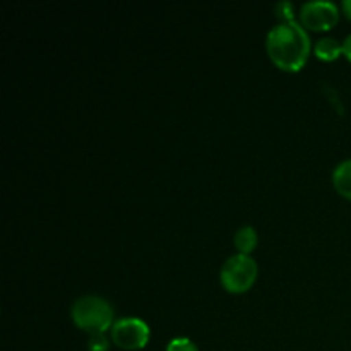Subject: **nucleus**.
I'll list each match as a JSON object with an SVG mask.
<instances>
[{
	"mask_svg": "<svg viewBox=\"0 0 351 351\" xmlns=\"http://www.w3.org/2000/svg\"><path fill=\"white\" fill-rule=\"evenodd\" d=\"M266 51L280 71L295 74L307 65L314 47L308 31L298 21H291L271 27L266 36Z\"/></svg>",
	"mask_w": 351,
	"mask_h": 351,
	"instance_id": "nucleus-1",
	"label": "nucleus"
},
{
	"mask_svg": "<svg viewBox=\"0 0 351 351\" xmlns=\"http://www.w3.org/2000/svg\"><path fill=\"white\" fill-rule=\"evenodd\" d=\"M71 319L89 336L106 335L115 324V311L106 298L99 295H84L72 304Z\"/></svg>",
	"mask_w": 351,
	"mask_h": 351,
	"instance_id": "nucleus-2",
	"label": "nucleus"
},
{
	"mask_svg": "<svg viewBox=\"0 0 351 351\" xmlns=\"http://www.w3.org/2000/svg\"><path fill=\"white\" fill-rule=\"evenodd\" d=\"M257 278H259V266L256 259L243 254L230 256L219 269V283L232 295H243L252 290Z\"/></svg>",
	"mask_w": 351,
	"mask_h": 351,
	"instance_id": "nucleus-3",
	"label": "nucleus"
},
{
	"mask_svg": "<svg viewBox=\"0 0 351 351\" xmlns=\"http://www.w3.org/2000/svg\"><path fill=\"white\" fill-rule=\"evenodd\" d=\"M113 345L125 351H139L146 348L151 339V328L139 317L117 319L110 331Z\"/></svg>",
	"mask_w": 351,
	"mask_h": 351,
	"instance_id": "nucleus-4",
	"label": "nucleus"
},
{
	"mask_svg": "<svg viewBox=\"0 0 351 351\" xmlns=\"http://www.w3.org/2000/svg\"><path fill=\"white\" fill-rule=\"evenodd\" d=\"M298 23L307 31L315 33H324L331 31L341 17V7L329 0H314V2H305L300 7L298 14Z\"/></svg>",
	"mask_w": 351,
	"mask_h": 351,
	"instance_id": "nucleus-5",
	"label": "nucleus"
},
{
	"mask_svg": "<svg viewBox=\"0 0 351 351\" xmlns=\"http://www.w3.org/2000/svg\"><path fill=\"white\" fill-rule=\"evenodd\" d=\"M233 243H235L237 254L252 256V252L256 250L257 243H259V235H257V230L250 225L242 226V228L235 233V237H233Z\"/></svg>",
	"mask_w": 351,
	"mask_h": 351,
	"instance_id": "nucleus-6",
	"label": "nucleus"
},
{
	"mask_svg": "<svg viewBox=\"0 0 351 351\" xmlns=\"http://www.w3.org/2000/svg\"><path fill=\"white\" fill-rule=\"evenodd\" d=\"M332 185L341 197L351 201V158L341 161L332 171Z\"/></svg>",
	"mask_w": 351,
	"mask_h": 351,
	"instance_id": "nucleus-7",
	"label": "nucleus"
},
{
	"mask_svg": "<svg viewBox=\"0 0 351 351\" xmlns=\"http://www.w3.org/2000/svg\"><path fill=\"white\" fill-rule=\"evenodd\" d=\"M314 55L322 62H335L343 55V43L336 38H321L314 45Z\"/></svg>",
	"mask_w": 351,
	"mask_h": 351,
	"instance_id": "nucleus-8",
	"label": "nucleus"
},
{
	"mask_svg": "<svg viewBox=\"0 0 351 351\" xmlns=\"http://www.w3.org/2000/svg\"><path fill=\"white\" fill-rule=\"evenodd\" d=\"M274 12H276V17L280 23H291V21H297L295 19V5L291 2H288V0L276 3Z\"/></svg>",
	"mask_w": 351,
	"mask_h": 351,
	"instance_id": "nucleus-9",
	"label": "nucleus"
},
{
	"mask_svg": "<svg viewBox=\"0 0 351 351\" xmlns=\"http://www.w3.org/2000/svg\"><path fill=\"white\" fill-rule=\"evenodd\" d=\"M165 351H199V348L192 339L185 338V336H180V338L170 339Z\"/></svg>",
	"mask_w": 351,
	"mask_h": 351,
	"instance_id": "nucleus-10",
	"label": "nucleus"
},
{
	"mask_svg": "<svg viewBox=\"0 0 351 351\" xmlns=\"http://www.w3.org/2000/svg\"><path fill=\"white\" fill-rule=\"evenodd\" d=\"M110 343H112V339H110L106 335H93V336H89V339H88V350L89 351H108Z\"/></svg>",
	"mask_w": 351,
	"mask_h": 351,
	"instance_id": "nucleus-11",
	"label": "nucleus"
},
{
	"mask_svg": "<svg viewBox=\"0 0 351 351\" xmlns=\"http://www.w3.org/2000/svg\"><path fill=\"white\" fill-rule=\"evenodd\" d=\"M343 55L346 57V60L351 62V34H348L343 41Z\"/></svg>",
	"mask_w": 351,
	"mask_h": 351,
	"instance_id": "nucleus-12",
	"label": "nucleus"
},
{
	"mask_svg": "<svg viewBox=\"0 0 351 351\" xmlns=\"http://www.w3.org/2000/svg\"><path fill=\"white\" fill-rule=\"evenodd\" d=\"M341 10H343V14H345L346 19L351 21V0H343Z\"/></svg>",
	"mask_w": 351,
	"mask_h": 351,
	"instance_id": "nucleus-13",
	"label": "nucleus"
}]
</instances>
